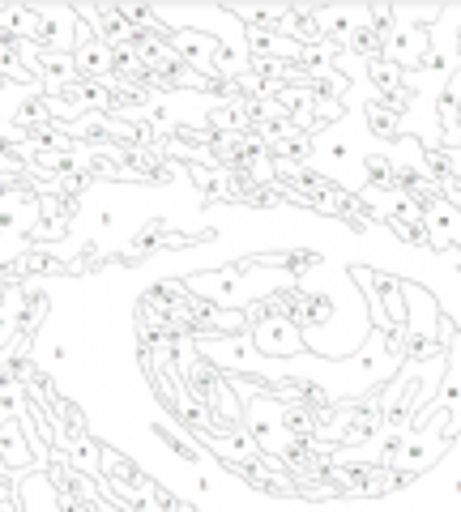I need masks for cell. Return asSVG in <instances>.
I'll return each instance as SVG.
<instances>
[{"instance_id": "obj_2", "label": "cell", "mask_w": 461, "mask_h": 512, "mask_svg": "<svg viewBox=\"0 0 461 512\" xmlns=\"http://www.w3.org/2000/svg\"><path fill=\"white\" fill-rule=\"evenodd\" d=\"M0 30H5V35H13L18 43H35L39 9H30V5H9V9H0Z\"/></svg>"}, {"instance_id": "obj_3", "label": "cell", "mask_w": 461, "mask_h": 512, "mask_svg": "<svg viewBox=\"0 0 461 512\" xmlns=\"http://www.w3.org/2000/svg\"><path fill=\"white\" fill-rule=\"evenodd\" d=\"M257 346L265 355H295L299 338L286 325H278V320H265V325H257Z\"/></svg>"}, {"instance_id": "obj_1", "label": "cell", "mask_w": 461, "mask_h": 512, "mask_svg": "<svg viewBox=\"0 0 461 512\" xmlns=\"http://www.w3.org/2000/svg\"><path fill=\"white\" fill-rule=\"evenodd\" d=\"M30 457H35V453H30L26 440H22V423L18 419H5V423H0V466L18 470V466H26Z\"/></svg>"}]
</instances>
